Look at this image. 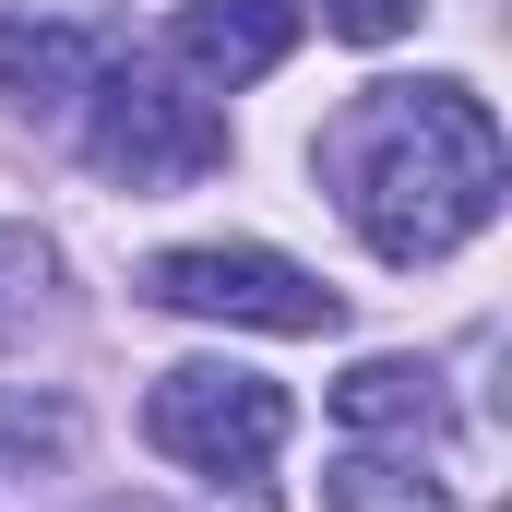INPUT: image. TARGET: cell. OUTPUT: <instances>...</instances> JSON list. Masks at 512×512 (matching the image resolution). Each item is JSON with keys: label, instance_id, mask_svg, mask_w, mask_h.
Listing matches in <instances>:
<instances>
[{"label": "cell", "instance_id": "4", "mask_svg": "<svg viewBox=\"0 0 512 512\" xmlns=\"http://www.w3.org/2000/svg\"><path fill=\"white\" fill-rule=\"evenodd\" d=\"M286 382H262V370H227V358H191V370H167L155 405H143V429H155V453H179V465H203V477H262L274 453H286Z\"/></svg>", "mask_w": 512, "mask_h": 512}, {"label": "cell", "instance_id": "6", "mask_svg": "<svg viewBox=\"0 0 512 512\" xmlns=\"http://www.w3.org/2000/svg\"><path fill=\"white\" fill-rule=\"evenodd\" d=\"M96 72H108V48H96L84 24H60V12H12V24H0V96H12L24 120L84 108Z\"/></svg>", "mask_w": 512, "mask_h": 512}, {"label": "cell", "instance_id": "9", "mask_svg": "<svg viewBox=\"0 0 512 512\" xmlns=\"http://www.w3.org/2000/svg\"><path fill=\"white\" fill-rule=\"evenodd\" d=\"M322 501H334V512H453L417 465H382V453H346V465L322 477Z\"/></svg>", "mask_w": 512, "mask_h": 512}, {"label": "cell", "instance_id": "11", "mask_svg": "<svg viewBox=\"0 0 512 512\" xmlns=\"http://www.w3.org/2000/svg\"><path fill=\"white\" fill-rule=\"evenodd\" d=\"M417 12H429V0H322V24H334L346 48H393Z\"/></svg>", "mask_w": 512, "mask_h": 512}, {"label": "cell", "instance_id": "1", "mask_svg": "<svg viewBox=\"0 0 512 512\" xmlns=\"http://www.w3.org/2000/svg\"><path fill=\"white\" fill-rule=\"evenodd\" d=\"M322 179L346 203V227L370 239V262L417 274V262H453L489 215H501V120L477 84L429 72V84H358L346 120L322 131Z\"/></svg>", "mask_w": 512, "mask_h": 512}, {"label": "cell", "instance_id": "12", "mask_svg": "<svg viewBox=\"0 0 512 512\" xmlns=\"http://www.w3.org/2000/svg\"><path fill=\"white\" fill-rule=\"evenodd\" d=\"M108 512H167V501H108Z\"/></svg>", "mask_w": 512, "mask_h": 512}, {"label": "cell", "instance_id": "8", "mask_svg": "<svg viewBox=\"0 0 512 512\" xmlns=\"http://www.w3.org/2000/svg\"><path fill=\"white\" fill-rule=\"evenodd\" d=\"M48 310H60V251H48L36 227H0V346L36 334Z\"/></svg>", "mask_w": 512, "mask_h": 512}, {"label": "cell", "instance_id": "5", "mask_svg": "<svg viewBox=\"0 0 512 512\" xmlns=\"http://www.w3.org/2000/svg\"><path fill=\"white\" fill-rule=\"evenodd\" d=\"M298 24H310V0H179L167 48H179V72H191V84L239 96V84H262V72L298 48Z\"/></svg>", "mask_w": 512, "mask_h": 512}, {"label": "cell", "instance_id": "7", "mask_svg": "<svg viewBox=\"0 0 512 512\" xmlns=\"http://www.w3.org/2000/svg\"><path fill=\"white\" fill-rule=\"evenodd\" d=\"M334 417H346V441H429L441 429V370L429 358H358L334 382Z\"/></svg>", "mask_w": 512, "mask_h": 512}, {"label": "cell", "instance_id": "3", "mask_svg": "<svg viewBox=\"0 0 512 512\" xmlns=\"http://www.w3.org/2000/svg\"><path fill=\"white\" fill-rule=\"evenodd\" d=\"M143 298L179 310V322H239V334H334L346 298L310 274V262L262 251V239H191V251L143 262Z\"/></svg>", "mask_w": 512, "mask_h": 512}, {"label": "cell", "instance_id": "10", "mask_svg": "<svg viewBox=\"0 0 512 512\" xmlns=\"http://www.w3.org/2000/svg\"><path fill=\"white\" fill-rule=\"evenodd\" d=\"M0 453H48V465H60V453H72V405H48V393H36V405L0 393Z\"/></svg>", "mask_w": 512, "mask_h": 512}, {"label": "cell", "instance_id": "2", "mask_svg": "<svg viewBox=\"0 0 512 512\" xmlns=\"http://www.w3.org/2000/svg\"><path fill=\"white\" fill-rule=\"evenodd\" d=\"M84 155H96V179H120V191H179V179L227 167V108L191 96V84L155 72V60H120V72L84 84Z\"/></svg>", "mask_w": 512, "mask_h": 512}]
</instances>
